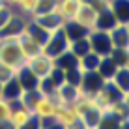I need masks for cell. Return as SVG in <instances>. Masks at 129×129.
Instances as JSON below:
<instances>
[{
  "label": "cell",
  "instance_id": "cell-26",
  "mask_svg": "<svg viewBox=\"0 0 129 129\" xmlns=\"http://www.w3.org/2000/svg\"><path fill=\"white\" fill-rule=\"evenodd\" d=\"M41 127H43V122H41V120H39L38 116H32V118L28 120V122L23 123V125H21L19 129H41Z\"/></svg>",
  "mask_w": 129,
  "mask_h": 129
},
{
  "label": "cell",
  "instance_id": "cell-18",
  "mask_svg": "<svg viewBox=\"0 0 129 129\" xmlns=\"http://www.w3.org/2000/svg\"><path fill=\"white\" fill-rule=\"evenodd\" d=\"M110 82L122 92V95H125L129 92V68H118L110 79Z\"/></svg>",
  "mask_w": 129,
  "mask_h": 129
},
{
  "label": "cell",
  "instance_id": "cell-20",
  "mask_svg": "<svg viewBox=\"0 0 129 129\" xmlns=\"http://www.w3.org/2000/svg\"><path fill=\"white\" fill-rule=\"evenodd\" d=\"M120 123H122V120H118L114 114L110 112H103L99 118V123H97L95 129H120Z\"/></svg>",
  "mask_w": 129,
  "mask_h": 129
},
{
  "label": "cell",
  "instance_id": "cell-23",
  "mask_svg": "<svg viewBox=\"0 0 129 129\" xmlns=\"http://www.w3.org/2000/svg\"><path fill=\"white\" fill-rule=\"evenodd\" d=\"M56 2L58 0H38V8H36L34 13H47V11H52L56 8ZM32 13V15H34ZM30 15V17H32Z\"/></svg>",
  "mask_w": 129,
  "mask_h": 129
},
{
  "label": "cell",
  "instance_id": "cell-27",
  "mask_svg": "<svg viewBox=\"0 0 129 129\" xmlns=\"http://www.w3.org/2000/svg\"><path fill=\"white\" fill-rule=\"evenodd\" d=\"M41 122H43V127L41 129H64V125L58 123L54 118H52V120H41Z\"/></svg>",
  "mask_w": 129,
  "mask_h": 129
},
{
  "label": "cell",
  "instance_id": "cell-6",
  "mask_svg": "<svg viewBox=\"0 0 129 129\" xmlns=\"http://www.w3.org/2000/svg\"><path fill=\"white\" fill-rule=\"evenodd\" d=\"M97 11L94 6H90V4H84L81 2V6H79L77 10V15H75V23H77L79 26H82V28H86L88 32L90 30L95 28V21H97Z\"/></svg>",
  "mask_w": 129,
  "mask_h": 129
},
{
  "label": "cell",
  "instance_id": "cell-12",
  "mask_svg": "<svg viewBox=\"0 0 129 129\" xmlns=\"http://www.w3.org/2000/svg\"><path fill=\"white\" fill-rule=\"evenodd\" d=\"M15 77H17V81H19L21 88H23L24 92H30V90H36V88H38L39 79L36 77V75H34L28 68H26V66H23L21 69L15 71Z\"/></svg>",
  "mask_w": 129,
  "mask_h": 129
},
{
  "label": "cell",
  "instance_id": "cell-9",
  "mask_svg": "<svg viewBox=\"0 0 129 129\" xmlns=\"http://www.w3.org/2000/svg\"><path fill=\"white\" fill-rule=\"evenodd\" d=\"M103 82H105V79L101 77L97 71H86V73H82V77H81L79 88H81L84 94H94L95 90L101 88Z\"/></svg>",
  "mask_w": 129,
  "mask_h": 129
},
{
  "label": "cell",
  "instance_id": "cell-30",
  "mask_svg": "<svg viewBox=\"0 0 129 129\" xmlns=\"http://www.w3.org/2000/svg\"><path fill=\"white\" fill-rule=\"evenodd\" d=\"M123 99H125V103L129 105V92H127V94H125V95H123Z\"/></svg>",
  "mask_w": 129,
  "mask_h": 129
},
{
  "label": "cell",
  "instance_id": "cell-5",
  "mask_svg": "<svg viewBox=\"0 0 129 129\" xmlns=\"http://www.w3.org/2000/svg\"><path fill=\"white\" fill-rule=\"evenodd\" d=\"M24 66L32 71L38 79H43V77H47V75H51V71L56 68L54 66V58H51V56L45 54V52H39V54L28 58Z\"/></svg>",
  "mask_w": 129,
  "mask_h": 129
},
{
  "label": "cell",
  "instance_id": "cell-17",
  "mask_svg": "<svg viewBox=\"0 0 129 129\" xmlns=\"http://www.w3.org/2000/svg\"><path fill=\"white\" fill-rule=\"evenodd\" d=\"M118 68H120V66H118V62L114 60V56H112V54H107V56L101 58L99 68H97V73H99L105 81H110V79H112V75L116 73Z\"/></svg>",
  "mask_w": 129,
  "mask_h": 129
},
{
  "label": "cell",
  "instance_id": "cell-22",
  "mask_svg": "<svg viewBox=\"0 0 129 129\" xmlns=\"http://www.w3.org/2000/svg\"><path fill=\"white\" fill-rule=\"evenodd\" d=\"M10 116H11V103L4 97H0V123L10 122Z\"/></svg>",
  "mask_w": 129,
  "mask_h": 129
},
{
  "label": "cell",
  "instance_id": "cell-13",
  "mask_svg": "<svg viewBox=\"0 0 129 129\" xmlns=\"http://www.w3.org/2000/svg\"><path fill=\"white\" fill-rule=\"evenodd\" d=\"M109 8L118 24H129V0H109Z\"/></svg>",
  "mask_w": 129,
  "mask_h": 129
},
{
  "label": "cell",
  "instance_id": "cell-29",
  "mask_svg": "<svg viewBox=\"0 0 129 129\" xmlns=\"http://www.w3.org/2000/svg\"><path fill=\"white\" fill-rule=\"evenodd\" d=\"M17 2H19V0H4V4H6V6H10V8H15Z\"/></svg>",
  "mask_w": 129,
  "mask_h": 129
},
{
  "label": "cell",
  "instance_id": "cell-21",
  "mask_svg": "<svg viewBox=\"0 0 129 129\" xmlns=\"http://www.w3.org/2000/svg\"><path fill=\"white\" fill-rule=\"evenodd\" d=\"M36 8H38V0H19V2H17V6L13 8V10L19 11L21 15H24V17H28V19H30V15L36 11Z\"/></svg>",
  "mask_w": 129,
  "mask_h": 129
},
{
  "label": "cell",
  "instance_id": "cell-3",
  "mask_svg": "<svg viewBox=\"0 0 129 129\" xmlns=\"http://www.w3.org/2000/svg\"><path fill=\"white\" fill-rule=\"evenodd\" d=\"M69 45H71V39L66 36L64 28L60 26V28L52 30V32L49 34L45 45H43V52L49 54L51 58H56V56L64 54L66 51H69Z\"/></svg>",
  "mask_w": 129,
  "mask_h": 129
},
{
  "label": "cell",
  "instance_id": "cell-25",
  "mask_svg": "<svg viewBox=\"0 0 129 129\" xmlns=\"http://www.w3.org/2000/svg\"><path fill=\"white\" fill-rule=\"evenodd\" d=\"M13 11H15V10L10 8V6H2V8H0V30L6 26V23L10 21V17L13 15Z\"/></svg>",
  "mask_w": 129,
  "mask_h": 129
},
{
  "label": "cell",
  "instance_id": "cell-14",
  "mask_svg": "<svg viewBox=\"0 0 129 129\" xmlns=\"http://www.w3.org/2000/svg\"><path fill=\"white\" fill-rule=\"evenodd\" d=\"M23 94H24V90L21 88L17 77H11L10 81H6V82L2 84V97H4V99H8V101H17V99H21Z\"/></svg>",
  "mask_w": 129,
  "mask_h": 129
},
{
  "label": "cell",
  "instance_id": "cell-8",
  "mask_svg": "<svg viewBox=\"0 0 129 129\" xmlns=\"http://www.w3.org/2000/svg\"><path fill=\"white\" fill-rule=\"evenodd\" d=\"M30 21L36 23V24H39L43 30H47V32H52V30L60 28V26L64 24L62 17H60L54 10H52V11H47V13H34V15L30 17Z\"/></svg>",
  "mask_w": 129,
  "mask_h": 129
},
{
  "label": "cell",
  "instance_id": "cell-11",
  "mask_svg": "<svg viewBox=\"0 0 129 129\" xmlns=\"http://www.w3.org/2000/svg\"><path fill=\"white\" fill-rule=\"evenodd\" d=\"M110 41L114 49H125L129 47V24H116L110 30Z\"/></svg>",
  "mask_w": 129,
  "mask_h": 129
},
{
  "label": "cell",
  "instance_id": "cell-16",
  "mask_svg": "<svg viewBox=\"0 0 129 129\" xmlns=\"http://www.w3.org/2000/svg\"><path fill=\"white\" fill-rule=\"evenodd\" d=\"M118 24L114 13L110 11V8H105L97 13V21H95V28L94 30H105V32H110L114 26Z\"/></svg>",
  "mask_w": 129,
  "mask_h": 129
},
{
  "label": "cell",
  "instance_id": "cell-32",
  "mask_svg": "<svg viewBox=\"0 0 129 129\" xmlns=\"http://www.w3.org/2000/svg\"><path fill=\"white\" fill-rule=\"evenodd\" d=\"M2 6H6V4H4V0H0V8H2Z\"/></svg>",
  "mask_w": 129,
  "mask_h": 129
},
{
  "label": "cell",
  "instance_id": "cell-4",
  "mask_svg": "<svg viewBox=\"0 0 129 129\" xmlns=\"http://www.w3.org/2000/svg\"><path fill=\"white\" fill-rule=\"evenodd\" d=\"M88 41H90V49L94 52H97L99 56L112 54L114 45L110 41V34L105 30H90L88 32Z\"/></svg>",
  "mask_w": 129,
  "mask_h": 129
},
{
  "label": "cell",
  "instance_id": "cell-1",
  "mask_svg": "<svg viewBox=\"0 0 129 129\" xmlns=\"http://www.w3.org/2000/svg\"><path fill=\"white\" fill-rule=\"evenodd\" d=\"M0 62H4L15 71L26 64L15 38H0Z\"/></svg>",
  "mask_w": 129,
  "mask_h": 129
},
{
  "label": "cell",
  "instance_id": "cell-15",
  "mask_svg": "<svg viewBox=\"0 0 129 129\" xmlns=\"http://www.w3.org/2000/svg\"><path fill=\"white\" fill-rule=\"evenodd\" d=\"M101 58H103V56H99L97 52L90 51V52H86L84 56L77 58V68L81 69V73H86V71H97Z\"/></svg>",
  "mask_w": 129,
  "mask_h": 129
},
{
  "label": "cell",
  "instance_id": "cell-19",
  "mask_svg": "<svg viewBox=\"0 0 129 129\" xmlns=\"http://www.w3.org/2000/svg\"><path fill=\"white\" fill-rule=\"evenodd\" d=\"M90 41H88V36H84V38H79V39H73L69 45V52L75 56V58H81L84 56L86 52H90Z\"/></svg>",
  "mask_w": 129,
  "mask_h": 129
},
{
  "label": "cell",
  "instance_id": "cell-10",
  "mask_svg": "<svg viewBox=\"0 0 129 129\" xmlns=\"http://www.w3.org/2000/svg\"><path fill=\"white\" fill-rule=\"evenodd\" d=\"M79 6H81V0H58L54 11L62 17L64 23H68V21H73L75 19Z\"/></svg>",
  "mask_w": 129,
  "mask_h": 129
},
{
  "label": "cell",
  "instance_id": "cell-28",
  "mask_svg": "<svg viewBox=\"0 0 129 129\" xmlns=\"http://www.w3.org/2000/svg\"><path fill=\"white\" fill-rule=\"evenodd\" d=\"M64 129H88V127H86V123H84L82 120H77V122L69 123V125H64Z\"/></svg>",
  "mask_w": 129,
  "mask_h": 129
},
{
  "label": "cell",
  "instance_id": "cell-2",
  "mask_svg": "<svg viewBox=\"0 0 129 129\" xmlns=\"http://www.w3.org/2000/svg\"><path fill=\"white\" fill-rule=\"evenodd\" d=\"M92 97H94V103H95L97 109H99L101 112H107L109 107L112 103H116L118 99H122L123 95L110 81H105L103 84H101L99 90H95L94 94H92Z\"/></svg>",
  "mask_w": 129,
  "mask_h": 129
},
{
  "label": "cell",
  "instance_id": "cell-7",
  "mask_svg": "<svg viewBox=\"0 0 129 129\" xmlns=\"http://www.w3.org/2000/svg\"><path fill=\"white\" fill-rule=\"evenodd\" d=\"M28 17L21 15L19 11H13V15L10 17V21L6 23L2 30H0V38H17L21 32L24 30V26L28 24Z\"/></svg>",
  "mask_w": 129,
  "mask_h": 129
},
{
  "label": "cell",
  "instance_id": "cell-31",
  "mask_svg": "<svg viewBox=\"0 0 129 129\" xmlns=\"http://www.w3.org/2000/svg\"><path fill=\"white\" fill-rule=\"evenodd\" d=\"M0 97H2V82H0Z\"/></svg>",
  "mask_w": 129,
  "mask_h": 129
},
{
  "label": "cell",
  "instance_id": "cell-24",
  "mask_svg": "<svg viewBox=\"0 0 129 129\" xmlns=\"http://www.w3.org/2000/svg\"><path fill=\"white\" fill-rule=\"evenodd\" d=\"M11 77H15V69H11L10 66H6L4 62H0V82H6V81H10Z\"/></svg>",
  "mask_w": 129,
  "mask_h": 129
}]
</instances>
